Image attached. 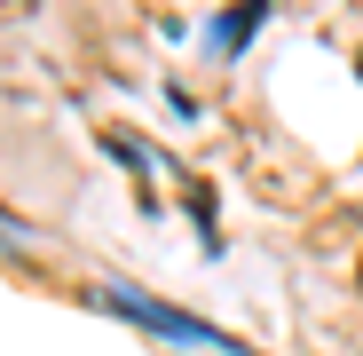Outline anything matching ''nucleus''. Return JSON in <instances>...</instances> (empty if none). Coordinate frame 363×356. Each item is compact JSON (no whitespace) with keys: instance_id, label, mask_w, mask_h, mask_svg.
<instances>
[{"instance_id":"obj_1","label":"nucleus","mask_w":363,"mask_h":356,"mask_svg":"<svg viewBox=\"0 0 363 356\" xmlns=\"http://www.w3.org/2000/svg\"><path fill=\"white\" fill-rule=\"evenodd\" d=\"M95 301L103 309H118V317H135V325H150V333H166V340H190V348H221V356H245L221 325H206V317H190V309H166V301H150V293H135V285H95Z\"/></svg>"},{"instance_id":"obj_2","label":"nucleus","mask_w":363,"mask_h":356,"mask_svg":"<svg viewBox=\"0 0 363 356\" xmlns=\"http://www.w3.org/2000/svg\"><path fill=\"white\" fill-rule=\"evenodd\" d=\"M261 9H269V0H245V9H229V24H221V48H245V32L261 24Z\"/></svg>"},{"instance_id":"obj_3","label":"nucleus","mask_w":363,"mask_h":356,"mask_svg":"<svg viewBox=\"0 0 363 356\" xmlns=\"http://www.w3.org/2000/svg\"><path fill=\"white\" fill-rule=\"evenodd\" d=\"M0 237H9V246H24L32 230H24V222H9V214H0Z\"/></svg>"}]
</instances>
